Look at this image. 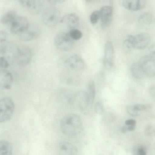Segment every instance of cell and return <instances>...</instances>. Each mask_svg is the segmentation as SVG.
Masks as SVG:
<instances>
[{
    "label": "cell",
    "instance_id": "cell-1",
    "mask_svg": "<svg viewBox=\"0 0 155 155\" xmlns=\"http://www.w3.org/2000/svg\"><path fill=\"white\" fill-rule=\"evenodd\" d=\"M60 125L62 132L68 136L77 135L83 129L80 117L75 114H69L64 116L61 120Z\"/></svg>",
    "mask_w": 155,
    "mask_h": 155
},
{
    "label": "cell",
    "instance_id": "cell-2",
    "mask_svg": "<svg viewBox=\"0 0 155 155\" xmlns=\"http://www.w3.org/2000/svg\"><path fill=\"white\" fill-rule=\"evenodd\" d=\"M68 104L74 109L80 111L85 110L90 104L89 96L86 92L78 91L73 93Z\"/></svg>",
    "mask_w": 155,
    "mask_h": 155
},
{
    "label": "cell",
    "instance_id": "cell-3",
    "mask_svg": "<svg viewBox=\"0 0 155 155\" xmlns=\"http://www.w3.org/2000/svg\"><path fill=\"white\" fill-rule=\"evenodd\" d=\"M54 43L57 49L64 51L71 50L75 45L74 41L71 38L68 33L63 31L59 32L56 35Z\"/></svg>",
    "mask_w": 155,
    "mask_h": 155
},
{
    "label": "cell",
    "instance_id": "cell-4",
    "mask_svg": "<svg viewBox=\"0 0 155 155\" xmlns=\"http://www.w3.org/2000/svg\"><path fill=\"white\" fill-rule=\"evenodd\" d=\"M61 16V12L58 8L50 6L44 11L42 14V20L47 26L52 28L58 24L60 19Z\"/></svg>",
    "mask_w": 155,
    "mask_h": 155
},
{
    "label": "cell",
    "instance_id": "cell-5",
    "mask_svg": "<svg viewBox=\"0 0 155 155\" xmlns=\"http://www.w3.org/2000/svg\"><path fill=\"white\" fill-rule=\"evenodd\" d=\"M14 104L10 99L5 97L0 100V123L7 121L12 116Z\"/></svg>",
    "mask_w": 155,
    "mask_h": 155
},
{
    "label": "cell",
    "instance_id": "cell-6",
    "mask_svg": "<svg viewBox=\"0 0 155 155\" xmlns=\"http://www.w3.org/2000/svg\"><path fill=\"white\" fill-rule=\"evenodd\" d=\"M145 76L154 77L155 74V58L152 55H146L142 57L139 62Z\"/></svg>",
    "mask_w": 155,
    "mask_h": 155
},
{
    "label": "cell",
    "instance_id": "cell-7",
    "mask_svg": "<svg viewBox=\"0 0 155 155\" xmlns=\"http://www.w3.org/2000/svg\"><path fill=\"white\" fill-rule=\"evenodd\" d=\"M28 21L24 16L16 17L12 22L11 31L14 34H20L27 30L29 28Z\"/></svg>",
    "mask_w": 155,
    "mask_h": 155
},
{
    "label": "cell",
    "instance_id": "cell-8",
    "mask_svg": "<svg viewBox=\"0 0 155 155\" xmlns=\"http://www.w3.org/2000/svg\"><path fill=\"white\" fill-rule=\"evenodd\" d=\"M65 64L68 68L75 71H82L85 67L84 60L78 54H74L69 57L65 60Z\"/></svg>",
    "mask_w": 155,
    "mask_h": 155
},
{
    "label": "cell",
    "instance_id": "cell-9",
    "mask_svg": "<svg viewBox=\"0 0 155 155\" xmlns=\"http://www.w3.org/2000/svg\"><path fill=\"white\" fill-rule=\"evenodd\" d=\"M32 52L29 48L23 47L17 49L16 58L18 64L25 66L30 62L32 57Z\"/></svg>",
    "mask_w": 155,
    "mask_h": 155
},
{
    "label": "cell",
    "instance_id": "cell-10",
    "mask_svg": "<svg viewBox=\"0 0 155 155\" xmlns=\"http://www.w3.org/2000/svg\"><path fill=\"white\" fill-rule=\"evenodd\" d=\"M104 54V66L107 69H111L114 64V49L113 44L110 41H107L105 45Z\"/></svg>",
    "mask_w": 155,
    "mask_h": 155
},
{
    "label": "cell",
    "instance_id": "cell-11",
    "mask_svg": "<svg viewBox=\"0 0 155 155\" xmlns=\"http://www.w3.org/2000/svg\"><path fill=\"white\" fill-rule=\"evenodd\" d=\"M150 41V35L147 33L143 32L133 37V48L137 49L145 48L149 44Z\"/></svg>",
    "mask_w": 155,
    "mask_h": 155
},
{
    "label": "cell",
    "instance_id": "cell-12",
    "mask_svg": "<svg viewBox=\"0 0 155 155\" xmlns=\"http://www.w3.org/2000/svg\"><path fill=\"white\" fill-rule=\"evenodd\" d=\"M113 10L109 6L102 7L100 11L101 24L104 28L109 27L111 24L112 19Z\"/></svg>",
    "mask_w": 155,
    "mask_h": 155
},
{
    "label": "cell",
    "instance_id": "cell-13",
    "mask_svg": "<svg viewBox=\"0 0 155 155\" xmlns=\"http://www.w3.org/2000/svg\"><path fill=\"white\" fill-rule=\"evenodd\" d=\"M13 81L12 76L9 71L0 69V90L10 89Z\"/></svg>",
    "mask_w": 155,
    "mask_h": 155
},
{
    "label": "cell",
    "instance_id": "cell-14",
    "mask_svg": "<svg viewBox=\"0 0 155 155\" xmlns=\"http://www.w3.org/2000/svg\"><path fill=\"white\" fill-rule=\"evenodd\" d=\"M60 22L65 24L70 29L76 28L78 26L80 20L78 16L74 13L65 15L60 20Z\"/></svg>",
    "mask_w": 155,
    "mask_h": 155
},
{
    "label": "cell",
    "instance_id": "cell-15",
    "mask_svg": "<svg viewBox=\"0 0 155 155\" xmlns=\"http://www.w3.org/2000/svg\"><path fill=\"white\" fill-rule=\"evenodd\" d=\"M146 4L145 0H124L123 2V5L125 8L132 11L142 9Z\"/></svg>",
    "mask_w": 155,
    "mask_h": 155
},
{
    "label": "cell",
    "instance_id": "cell-16",
    "mask_svg": "<svg viewBox=\"0 0 155 155\" xmlns=\"http://www.w3.org/2000/svg\"><path fill=\"white\" fill-rule=\"evenodd\" d=\"M59 148L61 152L64 154L75 155L77 154L78 150L72 144L67 142L62 141L59 144Z\"/></svg>",
    "mask_w": 155,
    "mask_h": 155
},
{
    "label": "cell",
    "instance_id": "cell-17",
    "mask_svg": "<svg viewBox=\"0 0 155 155\" xmlns=\"http://www.w3.org/2000/svg\"><path fill=\"white\" fill-rule=\"evenodd\" d=\"M39 34L38 30H28V28L25 31L19 34L20 39L24 41H28L37 38Z\"/></svg>",
    "mask_w": 155,
    "mask_h": 155
},
{
    "label": "cell",
    "instance_id": "cell-18",
    "mask_svg": "<svg viewBox=\"0 0 155 155\" xmlns=\"http://www.w3.org/2000/svg\"><path fill=\"white\" fill-rule=\"evenodd\" d=\"M131 72L132 76L136 79H140L145 76L139 62H135L132 64L131 68Z\"/></svg>",
    "mask_w": 155,
    "mask_h": 155
},
{
    "label": "cell",
    "instance_id": "cell-19",
    "mask_svg": "<svg viewBox=\"0 0 155 155\" xmlns=\"http://www.w3.org/2000/svg\"><path fill=\"white\" fill-rule=\"evenodd\" d=\"M12 153V147L8 141L0 140V155H11Z\"/></svg>",
    "mask_w": 155,
    "mask_h": 155
},
{
    "label": "cell",
    "instance_id": "cell-20",
    "mask_svg": "<svg viewBox=\"0 0 155 155\" xmlns=\"http://www.w3.org/2000/svg\"><path fill=\"white\" fill-rule=\"evenodd\" d=\"M86 92L89 97L90 104H92L94 101L96 93L95 84L93 80H91L89 81Z\"/></svg>",
    "mask_w": 155,
    "mask_h": 155
},
{
    "label": "cell",
    "instance_id": "cell-21",
    "mask_svg": "<svg viewBox=\"0 0 155 155\" xmlns=\"http://www.w3.org/2000/svg\"><path fill=\"white\" fill-rule=\"evenodd\" d=\"M16 17V13L15 11L10 10L2 16L0 21L3 24H8L11 23Z\"/></svg>",
    "mask_w": 155,
    "mask_h": 155
},
{
    "label": "cell",
    "instance_id": "cell-22",
    "mask_svg": "<svg viewBox=\"0 0 155 155\" xmlns=\"http://www.w3.org/2000/svg\"><path fill=\"white\" fill-rule=\"evenodd\" d=\"M133 36L128 35L124 41L122 47L124 51L126 53L130 52L133 48Z\"/></svg>",
    "mask_w": 155,
    "mask_h": 155
},
{
    "label": "cell",
    "instance_id": "cell-23",
    "mask_svg": "<svg viewBox=\"0 0 155 155\" xmlns=\"http://www.w3.org/2000/svg\"><path fill=\"white\" fill-rule=\"evenodd\" d=\"M152 14L150 12H146L142 14L139 17L138 21L141 24L148 25L152 22Z\"/></svg>",
    "mask_w": 155,
    "mask_h": 155
},
{
    "label": "cell",
    "instance_id": "cell-24",
    "mask_svg": "<svg viewBox=\"0 0 155 155\" xmlns=\"http://www.w3.org/2000/svg\"><path fill=\"white\" fill-rule=\"evenodd\" d=\"M73 94L69 90L64 89L60 92L59 94V97L62 102L68 104Z\"/></svg>",
    "mask_w": 155,
    "mask_h": 155
},
{
    "label": "cell",
    "instance_id": "cell-25",
    "mask_svg": "<svg viewBox=\"0 0 155 155\" xmlns=\"http://www.w3.org/2000/svg\"><path fill=\"white\" fill-rule=\"evenodd\" d=\"M68 33L71 38L74 41L80 40L82 36V32L76 28L71 29Z\"/></svg>",
    "mask_w": 155,
    "mask_h": 155
},
{
    "label": "cell",
    "instance_id": "cell-26",
    "mask_svg": "<svg viewBox=\"0 0 155 155\" xmlns=\"http://www.w3.org/2000/svg\"><path fill=\"white\" fill-rule=\"evenodd\" d=\"M100 17V11L95 10L91 14L90 17V21L92 24H96Z\"/></svg>",
    "mask_w": 155,
    "mask_h": 155
},
{
    "label": "cell",
    "instance_id": "cell-27",
    "mask_svg": "<svg viewBox=\"0 0 155 155\" xmlns=\"http://www.w3.org/2000/svg\"><path fill=\"white\" fill-rule=\"evenodd\" d=\"M94 110L95 113L99 115H102L104 111V106L101 102H98L95 104Z\"/></svg>",
    "mask_w": 155,
    "mask_h": 155
},
{
    "label": "cell",
    "instance_id": "cell-28",
    "mask_svg": "<svg viewBox=\"0 0 155 155\" xmlns=\"http://www.w3.org/2000/svg\"><path fill=\"white\" fill-rule=\"evenodd\" d=\"M9 66V64L6 58L4 56L0 57V67L6 68Z\"/></svg>",
    "mask_w": 155,
    "mask_h": 155
},
{
    "label": "cell",
    "instance_id": "cell-29",
    "mask_svg": "<svg viewBox=\"0 0 155 155\" xmlns=\"http://www.w3.org/2000/svg\"><path fill=\"white\" fill-rule=\"evenodd\" d=\"M127 110L128 113L130 115L135 116L138 115V111L134 109L133 105H128L127 107Z\"/></svg>",
    "mask_w": 155,
    "mask_h": 155
},
{
    "label": "cell",
    "instance_id": "cell-30",
    "mask_svg": "<svg viewBox=\"0 0 155 155\" xmlns=\"http://www.w3.org/2000/svg\"><path fill=\"white\" fill-rule=\"evenodd\" d=\"M7 38V34L4 31L0 30V43L5 41Z\"/></svg>",
    "mask_w": 155,
    "mask_h": 155
},
{
    "label": "cell",
    "instance_id": "cell-31",
    "mask_svg": "<svg viewBox=\"0 0 155 155\" xmlns=\"http://www.w3.org/2000/svg\"><path fill=\"white\" fill-rule=\"evenodd\" d=\"M133 106L135 110L138 112L144 110L146 109V107L143 104H136L133 105Z\"/></svg>",
    "mask_w": 155,
    "mask_h": 155
},
{
    "label": "cell",
    "instance_id": "cell-32",
    "mask_svg": "<svg viewBox=\"0 0 155 155\" xmlns=\"http://www.w3.org/2000/svg\"><path fill=\"white\" fill-rule=\"evenodd\" d=\"M137 154L139 155H145L146 151L145 149L143 147H140L137 149Z\"/></svg>",
    "mask_w": 155,
    "mask_h": 155
},
{
    "label": "cell",
    "instance_id": "cell-33",
    "mask_svg": "<svg viewBox=\"0 0 155 155\" xmlns=\"http://www.w3.org/2000/svg\"><path fill=\"white\" fill-rule=\"evenodd\" d=\"M65 0H47L50 3L53 5H57L63 3Z\"/></svg>",
    "mask_w": 155,
    "mask_h": 155
},
{
    "label": "cell",
    "instance_id": "cell-34",
    "mask_svg": "<svg viewBox=\"0 0 155 155\" xmlns=\"http://www.w3.org/2000/svg\"><path fill=\"white\" fill-rule=\"evenodd\" d=\"M136 121L133 119L127 120L125 121V124L127 125H130L135 124Z\"/></svg>",
    "mask_w": 155,
    "mask_h": 155
},
{
    "label": "cell",
    "instance_id": "cell-35",
    "mask_svg": "<svg viewBox=\"0 0 155 155\" xmlns=\"http://www.w3.org/2000/svg\"><path fill=\"white\" fill-rule=\"evenodd\" d=\"M128 127H127V131H132L134 130L136 127L135 124L128 125Z\"/></svg>",
    "mask_w": 155,
    "mask_h": 155
},
{
    "label": "cell",
    "instance_id": "cell-36",
    "mask_svg": "<svg viewBox=\"0 0 155 155\" xmlns=\"http://www.w3.org/2000/svg\"><path fill=\"white\" fill-rule=\"evenodd\" d=\"M150 92L152 97H154L155 96V87L152 86L150 89Z\"/></svg>",
    "mask_w": 155,
    "mask_h": 155
},
{
    "label": "cell",
    "instance_id": "cell-37",
    "mask_svg": "<svg viewBox=\"0 0 155 155\" xmlns=\"http://www.w3.org/2000/svg\"><path fill=\"white\" fill-rule=\"evenodd\" d=\"M155 46L154 44L152 45L149 48V51L150 53L153 55L155 54Z\"/></svg>",
    "mask_w": 155,
    "mask_h": 155
},
{
    "label": "cell",
    "instance_id": "cell-38",
    "mask_svg": "<svg viewBox=\"0 0 155 155\" xmlns=\"http://www.w3.org/2000/svg\"><path fill=\"white\" fill-rule=\"evenodd\" d=\"M121 131L123 133H125L127 131V127H123L121 128Z\"/></svg>",
    "mask_w": 155,
    "mask_h": 155
},
{
    "label": "cell",
    "instance_id": "cell-39",
    "mask_svg": "<svg viewBox=\"0 0 155 155\" xmlns=\"http://www.w3.org/2000/svg\"><path fill=\"white\" fill-rule=\"evenodd\" d=\"M87 1V2H89L91 0H86Z\"/></svg>",
    "mask_w": 155,
    "mask_h": 155
}]
</instances>
